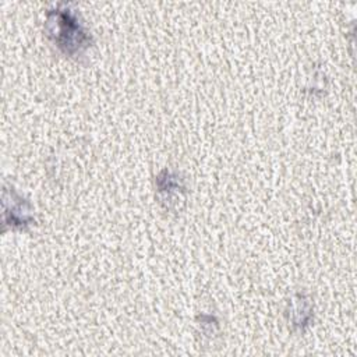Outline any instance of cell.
Instances as JSON below:
<instances>
[{"label":"cell","instance_id":"obj_1","mask_svg":"<svg viewBox=\"0 0 357 357\" xmlns=\"http://www.w3.org/2000/svg\"><path fill=\"white\" fill-rule=\"evenodd\" d=\"M47 31L56 45L70 56L79 54L89 46V35L78 24L70 10H56L49 13Z\"/></svg>","mask_w":357,"mask_h":357},{"label":"cell","instance_id":"obj_2","mask_svg":"<svg viewBox=\"0 0 357 357\" xmlns=\"http://www.w3.org/2000/svg\"><path fill=\"white\" fill-rule=\"evenodd\" d=\"M11 206L4 209V223L11 227H25L32 222V213L29 205L11 188Z\"/></svg>","mask_w":357,"mask_h":357}]
</instances>
